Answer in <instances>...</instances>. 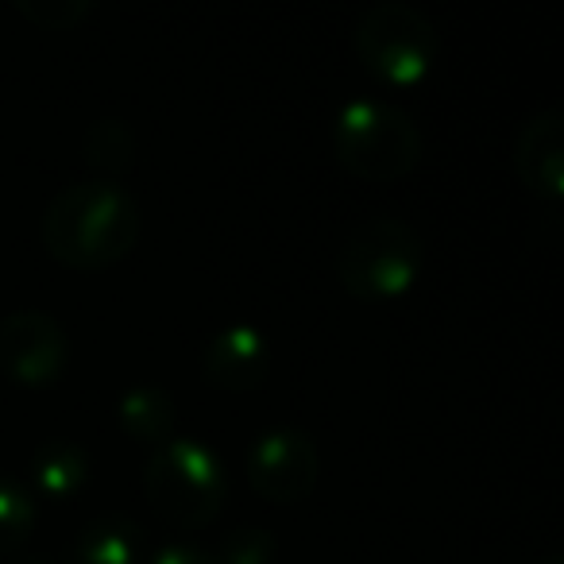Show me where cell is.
<instances>
[{
  "mask_svg": "<svg viewBox=\"0 0 564 564\" xmlns=\"http://www.w3.org/2000/svg\"><path fill=\"white\" fill-rule=\"evenodd\" d=\"M322 479V453L299 425H267L248 445V484L267 502H302Z\"/></svg>",
  "mask_w": 564,
  "mask_h": 564,
  "instance_id": "6",
  "label": "cell"
},
{
  "mask_svg": "<svg viewBox=\"0 0 564 564\" xmlns=\"http://www.w3.org/2000/svg\"><path fill=\"white\" fill-rule=\"evenodd\" d=\"M514 174L533 197L556 213L564 197V112L561 109H541L518 128L514 135Z\"/></svg>",
  "mask_w": 564,
  "mask_h": 564,
  "instance_id": "8",
  "label": "cell"
},
{
  "mask_svg": "<svg viewBox=\"0 0 564 564\" xmlns=\"http://www.w3.org/2000/svg\"><path fill=\"white\" fill-rule=\"evenodd\" d=\"M279 538L263 525H232L217 549V564H271Z\"/></svg>",
  "mask_w": 564,
  "mask_h": 564,
  "instance_id": "15",
  "label": "cell"
},
{
  "mask_svg": "<svg viewBox=\"0 0 564 564\" xmlns=\"http://www.w3.org/2000/svg\"><path fill=\"white\" fill-rule=\"evenodd\" d=\"M70 337L43 310L0 317V371L24 387H47L66 371Z\"/></svg>",
  "mask_w": 564,
  "mask_h": 564,
  "instance_id": "7",
  "label": "cell"
},
{
  "mask_svg": "<svg viewBox=\"0 0 564 564\" xmlns=\"http://www.w3.org/2000/svg\"><path fill=\"white\" fill-rule=\"evenodd\" d=\"M17 12L43 32H70L94 12L89 0H17Z\"/></svg>",
  "mask_w": 564,
  "mask_h": 564,
  "instance_id": "16",
  "label": "cell"
},
{
  "mask_svg": "<svg viewBox=\"0 0 564 564\" xmlns=\"http://www.w3.org/2000/svg\"><path fill=\"white\" fill-rule=\"evenodd\" d=\"M352 47L364 70L383 86H417L437 66L441 35L417 4L379 0V4H368L356 20Z\"/></svg>",
  "mask_w": 564,
  "mask_h": 564,
  "instance_id": "5",
  "label": "cell"
},
{
  "mask_svg": "<svg viewBox=\"0 0 564 564\" xmlns=\"http://www.w3.org/2000/svg\"><path fill=\"white\" fill-rule=\"evenodd\" d=\"M202 376L217 391L248 394L259 391L271 376V345L263 329L248 322H232L217 329L202 348Z\"/></svg>",
  "mask_w": 564,
  "mask_h": 564,
  "instance_id": "9",
  "label": "cell"
},
{
  "mask_svg": "<svg viewBox=\"0 0 564 564\" xmlns=\"http://www.w3.org/2000/svg\"><path fill=\"white\" fill-rule=\"evenodd\" d=\"M140 225V202L132 189L109 178H86L51 197L40 220V240L47 256L70 271H105L132 256Z\"/></svg>",
  "mask_w": 564,
  "mask_h": 564,
  "instance_id": "1",
  "label": "cell"
},
{
  "mask_svg": "<svg viewBox=\"0 0 564 564\" xmlns=\"http://www.w3.org/2000/svg\"><path fill=\"white\" fill-rule=\"evenodd\" d=\"M40 518V502L20 479L0 476V556L17 553L35 530Z\"/></svg>",
  "mask_w": 564,
  "mask_h": 564,
  "instance_id": "14",
  "label": "cell"
},
{
  "mask_svg": "<svg viewBox=\"0 0 564 564\" xmlns=\"http://www.w3.org/2000/svg\"><path fill=\"white\" fill-rule=\"evenodd\" d=\"M32 476L47 499L66 502L89 484V456L78 441L70 437H47L32 453Z\"/></svg>",
  "mask_w": 564,
  "mask_h": 564,
  "instance_id": "12",
  "label": "cell"
},
{
  "mask_svg": "<svg viewBox=\"0 0 564 564\" xmlns=\"http://www.w3.org/2000/svg\"><path fill=\"white\" fill-rule=\"evenodd\" d=\"M117 425L135 441V445L159 448L163 441L174 437V425H178L174 394L166 391V387H155V383L128 387L117 402Z\"/></svg>",
  "mask_w": 564,
  "mask_h": 564,
  "instance_id": "11",
  "label": "cell"
},
{
  "mask_svg": "<svg viewBox=\"0 0 564 564\" xmlns=\"http://www.w3.org/2000/svg\"><path fill=\"white\" fill-rule=\"evenodd\" d=\"M143 499L163 522L202 530L225 510L228 471L217 448L197 437H171L143 464Z\"/></svg>",
  "mask_w": 564,
  "mask_h": 564,
  "instance_id": "2",
  "label": "cell"
},
{
  "mask_svg": "<svg viewBox=\"0 0 564 564\" xmlns=\"http://www.w3.org/2000/svg\"><path fill=\"white\" fill-rule=\"evenodd\" d=\"M148 564H217V553L205 549L202 541H166L163 549L151 553Z\"/></svg>",
  "mask_w": 564,
  "mask_h": 564,
  "instance_id": "17",
  "label": "cell"
},
{
  "mask_svg": "<svg viewBox=\"0 0 564 564\" xmlns=\"http://www.w3.org/2000/svg\"><path fill=\"white\" fill-rule=\"evenodd\" d=\"M140 545L143 538L132 518L109 510L78 525V533L70 538V564H135Z\"/></svg>",
  "mask_w": 564,
  "mask_h": 564,
  "instance_id": "10",
  "label": "cell"
},
{
  "mask_svg": "<svg viewBox=\"0 0 564 564\" xmlns=\"http://www.w3.org/2000/svg\"><path fill=\"white\" fill-rule=\"evenodd\" d=\"M82 159L94 171V178L120 182V174L135 163V132L120 117H97L82 135Z\"/></svg>",
  "mask_w": 564,
  "mask_h": 564,
  "instance_id": "13",
  "label": "cell"
},
{
  "mask_svg": "<svg viewBox=\"0 0 564 564\" xmlns=\"http://www.w3.org/2000/svg\"><path fill=\"white\" fill-rule=\"evenodd\" d=\"M12 564H51V561H12Z\"/></svg>",
  "mask_w": 564,
  "mask_h": 564,
  "instance_id": "19",
  "label": "cell"
},
{
  "mask_svg": "<svg viewBox=\"0 0 564 564\" xmlns=\"http://www.w3.org/2000/svg\"><path fill=\"white\" fill-rule=\"evenodd\" d=\"M533 564H561V556H556V553H545L541 561H533Z\"/></svg>",
  "mask_w": 564,
  "mask_h": 564,
  "instance_id": "18",
  "label": "cell"
},
{
  "mask_svg": "<svg viewBox=\"0 0 564 564\" xmlns=\"http://www.w3.org/2000/svg\"><path fill=\"white\" fill-rule=\"evenodd\" d=\"M425 240L402 217H364L337 248V279L356 302H394L414 291Z\"/></svg>",
  "mask_w": 564,
  "mask_h": 564,
  "instance_id": "4",
  "label": "cell"
},
{
  "mask_svg": "<svg viewBox=\"0 0 564 564\" xmlns=\"http://www.w3.org/2000/svg\"><path fill=\"white\" fill-rule=\"evenodd\" d=\"M333 155L364 182H399L422 163L425 140L406 109L383 97H356L333 120Z\"/></svg>",
  "mask_w": 564,
  "mask_h": 564,
  "instance_id": "3",
  "label": "cell"
}]
</instances>
